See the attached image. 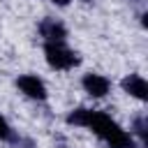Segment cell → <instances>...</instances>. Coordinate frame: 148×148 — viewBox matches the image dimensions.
<instances>
[{
    "label": "cell",
    "instance_id": "cell-1",
    "mask_svg": "<svg viewBox=\"0 0 148 148\" xmlns=\"http://www.w3.org/2000/svg\"><path fill=\"white\" fill-rule=\"evenodd\" d=\"M67 123L69 125H79V127H86L90 130L92 134H97L109 148H141L132 132H125L109 113L104 111H92V109H74L69 116H67Z\"/></svg>",
    "mask_w": 148,
    "mask_h": 148
},
{
    "label": "cell",
    "instance_id": "cell-2",
    "mask_svg": "<svg viewBox=\"0 0 148 148\" xmlns=\"http://www.w3.org/2000/svg\"><path fill=\"white\" fill-rule=\"evenodd\" d=\"M44 56H46V62L60 72L72 69L81 62L79 53H74L69 46H65V42H44Z\"/></svg>",
    "mask_w": 148,
    "mask_h": 148
},
{
    "label": "cell",
    "instance_id": "cell-3",
    "mask_svg": "<svg viewBox=\"0 0 148 148\" xmlns=\"http://www.w3.org/2000/svg\"><path fill=\"white\" fill-rule=\"evenodd\" d=\"M16 86H18V90H21L25 97H30V99H37V102H44V99H46V86H44V81H42L39 76H35V74H23V76H18V79H16Z\"/></svg>",
    "mask_w": 148,
    "mask_h": 148
},
{
    "label": "cell",
    "instance_id": "cell-4",
    "mask_svg": "<svg viewBox=\"0 0 148 148\" xmlns=\"http://www.w3.org/2000/svg\"><path fill=\"white\" fill-rule=\"evenodd\" d=\"M81 86L90 97H104L111 90V81L106 76H102V74H92V72L81 79Z\"/></svg>",
    "mask_w": 148,
    "mask_h": 148
},
{
    "label": "cell",
    "instance_id": "cell-5",
    "mask_svg": "<svg viewBox=\"0 0 148 148\" xmlns=\"http://www.w3.org/2000/svg\"><path fill=\"white\" fill-rule=\"evenodd\" d=\"M39 35L44 37V42H65V37H67V30H65V25L58 21V18H44L42 23H39Z\"/></svg>",
    "mask_w": 148,
    "mask_h": 148
},
{
    "label": "cell",
    "instance_id": "cell-6",
    "mask_svg": "<svg viewBox=\"0 0 148 148\" xmlns=\"http://www.w3.org/2000/svg\"><path fill=\"white\" fill-rule=\"evenodd\" d=\"M120 86H123V90H125L127 95H132V97H136V99H141V102L148 99V88H146L143 76H139V74H127V76L120 81Z\"/></svg>",
    "mask_w": 148,
    "mask_h": 148
},
{
    "label": "cell",
    "instance_id": "cell-7",
    "mask_svg": "<svg viewBox=\"0 0 148 148\" xmlns=\"http://www.w3.org/2000/svg\"><path fill=\"white\" fill-rule=\"evenodd\" d=\"M134 134L141 139L139 143H141V148H143V146H146V116L134 118Z\"/></svg>",
    "mask_w": 148,
    "mask_h": 148
},
{
    "label": "cell",
    "instance_id": "cell-8",
    "mask_svg": "<svg viewBox=\"0 0 148 148\" xmlns=\"http://www.w3.org/2000/svg\"><path fill=\"white\" fill-rule=\"evenodd\" d=\"M0 141H16V136H14V130L9 127V123L0 116Z\"/></svg>",
    "mask_w": 148,
    "mask_h": 148
},
{
    "label": "cell",
    "instance_id": "cell-9",
    "mask_svg": "<svg viewBox=\"0 0 148 148\" xmlns=\"http://www.w3.org/2000/svg\"><path fill=\"white\" fill-rule=\"evenodd\" d=\"M53 2H56V5H60V7H65V5L69 2V0H53Z\"/></svg>",
    "mask_w": 148,
    "mask_h": 148
},
{
    "label": "cell",
    "instance_id": "cell-10",
    "mask_svg": "<svg viewBox=\"0 0 148 148\" xmlns=\"http://www.w3.org/2000/svg\"><path fill=\"white\" fill-rule=\"evenodd\" d=\"M83 2H92V0H83Z\"/></svg>",
    "mask_w": 148,
    "mask_h": 148
}]
</instances>
